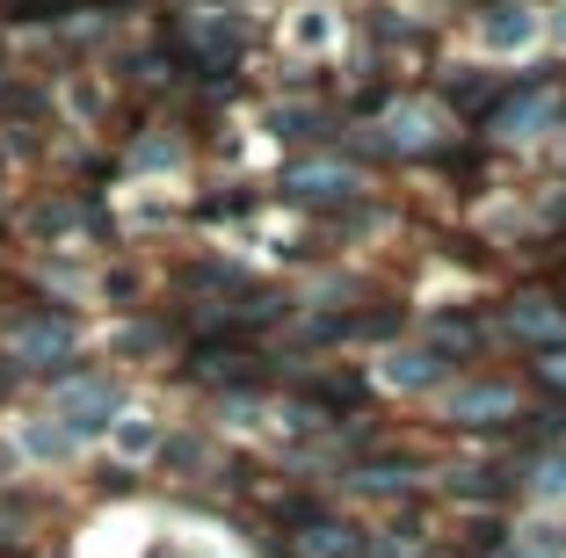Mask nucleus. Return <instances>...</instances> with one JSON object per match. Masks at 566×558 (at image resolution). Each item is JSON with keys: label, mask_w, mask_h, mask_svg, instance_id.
<instances>
[{"label": "nucleus", "mask_w": 566, "mask_h": 558, "mask_svg": "<svg viewBox=\"0 0 566 558\" xmlns=\"http://www.w3.org/2000/svg\"><path fill=\"white\" fill-rule=\"evenodd\" d=\"M283 197H298V203L349 197V175H342V167H291V175H283Z\"/></svg>", "instance_id": "obj_1"}, {"label": "nucleus", "mask_w": 566, "mask_h": 558, "mask_svg": "<svg viewBox=\"0 0 566 558\" xmlns=\"http://www.w3.org/2000/svg\"><path fill=\"white\" fill-rule=\"evenodd\" d=\"M109 407H117L109 385H73V392H66V421L81 428V435H87V428H102V413H109Z\"/></svg>", "instance_id": "obj_2"}, {"label": "nucleus", "mask_w": 566, "mask_h": 558, "mask_svg": "<svg viewBox=\"0 0 566 558\" xmlns=\"http://www.w3.org/2000/svg\"><path fill=\"white\" fill-rule=\"evenodd\" d=\"M516 334H523V341H552V334H566V313H545V305H523V313H516Z\"/></svg>", "instance_id": "obj_3"}, {"label": "nucleus", "mask_w": 566, "mask_h": 558, "mask_svg": "<svg viewBox=\"0 0 566 558\" xmlns=\"http://www.w3.org/2000/svg\"><path fill=\"white\" fill-rule=\"evenodd\" d=\"M486 36H494V44H523V36H531V15H523V8H494Z\"/></svg>", "instance_id": "obj_4"}, {"label": "nucleus", "mask_w": 566, "mask_h": 558, "mask_svg": "<svg viewBox=\"0 0 566 558\" xmlns=\"http://www.w3.org/2000/svg\"><path fill=\"white\" fill-rule=\"evenodd\" d=\"M509 407V392H494V385H480V392H458V421H480V413H501Z\"/></svg>", "instance_id": "obj_5"}]
</instances>
